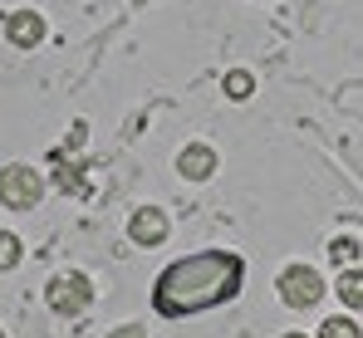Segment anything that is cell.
<instances>
[{
    "instance_id": "obj_1",
    "label": "cell",
    "mask_w": 363,
    "mask_h": 338,
    "mask_svg": "<svg viewBox=\"0 0 363 338\" xmlns=\"http://www.w3.org/2000/svg\"><path fill=\"white\" fill-rule=\"evenodd\" d=\"M245 265L241 255L231 250H201V255H186L177 265H167L157 284H152V304L162 319H177V314H196V309H211V304H226L241 294Z\"/></svg>"
},
{
    "instance_id": "obj_2",
    "label": "cell",
    "mask_w": 363,
    "mask_h": 338,
    "mask_svg": "<svg viewBox=\"0 0 363 338\" xmlns=\"http://www.w3.org/2000/svg\"><path fill=\"white\" fill-rule=\"evenodd\" d=\"M40 196H45V181L35 176V167H25V162H10V167L0 171V201H5L10 211H30Z\"/></svg>"
},
{
    "instance_id": "obj_3",
    "label": "cell",
    "mask_w": 363,
    "mask_h": 338,
    "mask_svg": "<svg viewBox=\"0 0 363 338\" xmlns=\"http://www.w3.org/2000/svg\"><path fill=\"white\" fill-rule=\"evenodd\" d=\"M280 304H290V309H314L319 299H324V280L309 270V265H290V270H280Z\"/></svg>"
},
{
    "instance_id": "obj_4",
    "label": "cell",
    "mask_w": 363,
    "mask_h": 338,
    "mask_svg": "<svg viewBox=\"0 0 363 338\" xmlns=\"http://www.w3.org/2000/svg\"><path fill=\"white\" fill-rule=\"evenodd\" d=\"M45 299H50V309H60V314H84V309H89V299H94V284L84 280L79 270H64V275L50 280Z\"/></svg>"
},
{
    "instance_id": "obj_5",
    "label": "cell",
    "mask_w": 363,
    "mask_h": 338,
    "mask_svg": "<svg viewBox=\"0 0 363 338\" xmlns=\"http://www.w3.org/2000/svg\"><path fill=\"white\" fill-rule=\"evenodd\" d=\"M216 167H221V157H216V147H211V142H186V147L177 152L182 181H211Z\"/></svg>"
},
{
    "instance_id": "obj_6",
    "label": "cell",
    "mask_w": 363,
    "mask_h": 338,
    "mask_svg": "<svg viewBox=\"0 0 363 338\" xmlns=\"http://www.w3.org/2000/svg\"><path fill=\"white\" fill-rule=\"evenodd\" d=\"M5 35H10L15 50H35V45L45 40V20H40L35 10H10V15H5Z\"/></svg>"
},
{
    "instance_id": "obj_7",
    "label": "cell",
    "mask_w": 363,
    "mask_h": 338,
    "mask_svg": "<svg viewBox=\"0 0 363 338\" xmlns=\"http://www.w3.org/2000/svg\"><path fill=\"white\" fill-rule=\"evenodd\" d=\"M128 235H133L138 245H162V240H167V216H162L157 206H143V211H133Z\"/></svg>"
},
{
    "instance_id": "obj_8",
    "label": "cell",
    "mask_w": 363,
    "mask_h": 338,
    "mask_svg": "<svg viewBox=\"0 0 363 338\" xmlns=\"http://www.w3.org/2000/svg\"><path fill=\"white\" fill-rule=\"evenodd\" d=\"M221 94H226V98H236V103H245V98L255 94V79H250V69H231V74L221 79Z\"/></svg>"
},
{
    "instance_id": "obj_9",
    "label": "cell",
    "mask_w": 363,
    "mask_h": 338,
    "mask_svg": "<svg viewBox=\"0 0 363 338\" xmlns=\"http://www.w3.org/2000/svg\"><path fill=\"white\" fill-rule=\"evenodd\" d=\"M339 299L349 309H363V270H344L339 275Z\"/></svg>"
},
{
    "instance_id": "obj_10",
    "label": "cell",
    "mask_w": 363,
    "mask_h": 338,
    "mask_svg": "<svg viewBox=\"0 0 363 338\" xmlns=\"http://www.w3.org/2000/svg\"><path fill=\"white\" fill-rule=\"evenodd\" d=\"M55 186L84 196V176H79V167H64V152H55Z\"/></svg>"
},
{
    "instance_id": "obj_11",
    "label": "cell",
    "mask_w": 363,
    "mask_h": 338,
    "mask_svg": "<svg viewBox=\"0 0 363 338\" xmlns=\"http://www.w3.org/2000/svg\"><path fill=\"white\" fill-rule=\"evenodd\" d=\"M25 260V245H20V235L15 230H0V270H15Z\"/></svg>"
},
{
    "instance_id": "obj_12",
    "label": "cell",
    "mask_w": 363,
    "mask_h": 338,
    "mask_svg": "<svg viewBox=\"0 0 363 338\" xmlns=\"http://www.w3.org/2000/svg\"><path fill=\"white\" fill-rule=\"evenodd\" d=\"M314 338H363V334H359V324H354V319H324Z\"/></svg>"
},
{
    "instance_id": "obj_13",
    "label": "cell",
    "mask_w": 363,
    "mask_h": 338,
    "mask_svg": "<svg viewBox=\"0 0 363 338\" xmlns=\"http://www.w3.org/2000/svg\"><path fill=\"white\" fill-rule=\"evenodd\" d=\"M354 255H359V240H349V235H334V240H329V260H334V265H349Z\"/></svg>"
},
{
    "instance_id": "obj_14",
    "label": "cell",
    "mask_w": 363,
    "mask_h": 338,
    "mask_svg": "<svg viewBox=\"0 0 363 338\" xmlns=\"http://www.w3.org/2000/svg\"><path fill=\"white\" fill-rule=\"evenodd\" d=\"M113 338H147V329L143 324H123V329H113Z\"/></svg>"
},
{
    "instance_id": "obj_15",
    "label": "cell",
    "mask_w": 363,
    "mask_h": 338,
    "mask_svg": "<svg viewBox=\"0 0 363 338\" xmlns=\"http://www.w3.org/2000/svg\"><path fill=\"white\" fill-rule=\"evenodd\" d=\"M280 338H304V334H280Z\"/></svg>"
},
{
    "instance_id": "obj_16",
    "label": "cell",
    "mask_w": 363,
    "mask_h": 338,
    "mask_svg": "<svg viewBox=\"0 0 363 338\" xmlns=\"http://www.w3.org/2000/svg\"><path fill=\"white\" fill-rule=\"evenodd\" d=\"M0 338H5V334H0Z\"/></svg>"
}]
</instances>
